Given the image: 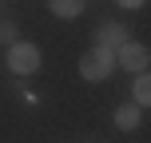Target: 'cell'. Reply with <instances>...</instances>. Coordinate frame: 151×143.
I'll return each mask as SVG.
<instances>
[{
  "label": "cell",
  "instance_id": "1",
  "mask_svg": "<svg viewBox=\"0 0 151 143\" xmlns=\"http://www.w3.org/2000/svg\"><path fill=\"white\" fill-rule=\"evenodd\" d=\"M4 64H8V72L12 75H36L40 72V64H44V56H40V48L36 44H28V40H16L12 48H8V56H4Z\"/></svg>",
  "mask_w": 151,
  "mask_h": 143
},
{
  "label": "cell",
  "instance_id": "2",
  "mask_svg": "<svg viewBox=\"0 0 151 143\" xmlns=\"http://www.w3.org/2000/svg\"><path fill=\"white\" fill-rule=\"evenodd\" d=\"M115 72V52H107V48H88V52L80 56V75L88 83H99V80H107V75Z\"/></svg>",
  "mask_w": 151,
  "mask_h": 143
},
{
  "label": "cell",
  "instance_id": "3",
  "mask_svg": "<svg viewBox=\"0 0 151 143\" xmlns=\"http://www.w3.org/2000/svg\"><path fill=\"white\" fill-rule=\"evenodd\" d=\"M147 64H151V48L139 44V40H127L123 48H115V68L135 72V75H147Z\"/></svg>",
  "mask_w": 151,
  "mask_h": 143
},
{
  "label": "cell",
  "instance_id": "4",
  "mask_svg": "<svg viewBox=\"0 0 151 143\" xmlns=\"http://www.w3.org/2000/svg\"><path fill=\"white\" fill-rule=\"evenodd\" d=\"M127 40H131V36H127V24H119V20H104V24L96 28V44H99V48H107V52L123 48Z\"/></svg>",
  "mask_w": 151,
  "mask_h": 143
},
{
  "label": "cell",
  "instance_id": "5",
  "mask_svg": "<svg viewBox=\"0 0 151 143\" xmlns=\"http://www.w3.org/2000/svg\"><path fill=\"white\" fill-rule=\"evenodd\" d=\"M139 123H143V111H139L135 103H119L115 107V127L119 131H135Z\"/></svg>",
  "mask_w": 151,
  "mask_h": 143
},
{
  "label": "cell",
  "instance_id": "6",
  "mask_svg": "<svg viewBox=\"0 0 151 143\" xmlns=\"http://www.w3.org/2000/svg\"><path fill=\"white\" fill-rule=\"evenodd\" d=\"M48 8H52V16H60V20H76L88 4H83V0H52Z\"/></svg>",
  "mask_w": 151,
  "mask_h": 143
},
{
  "label": "cell",
  "instance_id": "7",
  "mask_svg": "<svg viewBox=\"0 0 151 143\" xmlns=\"http://www.w3.org/2000/svg\"><path fill=\"white\" fill-rule=\"evenodd\" d=\"M131 103H135L139 111L151 103V80L147 75H135V83H131Z\"/></svg>",
  "mask_w": 151,
  "mask_h": 143
},
{
  "label": "cell",
  "instance_id": "8",
  "mask_svg": "<svg viewBox=\"0 0 151 143\" xmlns=\"http://www.w3.org/2000/svg\"><path fill=\"white\" fill-rule=\"evenodd\" d=\"M16 32H20V28H16V24H12V20H0V40H4V44H8V48H12V44H16Z\"/></svg>",
  "mask_w": 151,
  "mask_h": 143
},
{
  "label": "cell",
  "instance_id": "9",
  "mask_svg": "<svg viewBox=\"0 0 151 143\" xmlns=\"http://www.w3.org/2000/svg\"><path fill=\"white\" fill-rule=\"evenodd\" d=\"M119 8H127V12H143V8H147V4H143V0H123V4H119Z\"/></svg>",
  "mask_w": 151,
  "mask_h": 143
}]
</instances>
